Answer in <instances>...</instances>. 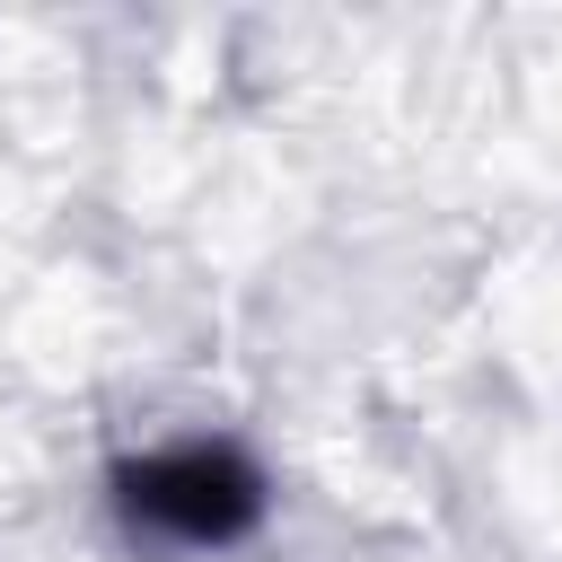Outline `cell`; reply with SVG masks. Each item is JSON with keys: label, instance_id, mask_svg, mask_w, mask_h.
I'll return each mask as SVG.
<instances>
[{"label": "cell", "instance_id": "1", "mask_svg": "<svg viewBox=\"0 0 562 562\" xmlns=\"http://www.w3.org/2000/svg\"><path fill=\"white\" fill-rule=\"evenodd\" d=\"M114 509L132 536L176 553H220L263 518V474L228 439H176L132 465H114Z\"/></svg>", "mask_w": 562, "mask_h": 562}]
</instances>
